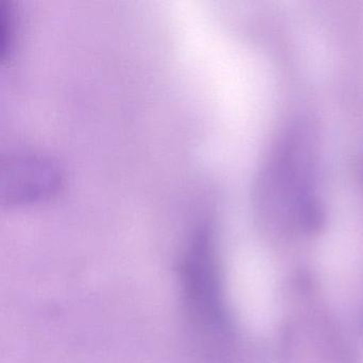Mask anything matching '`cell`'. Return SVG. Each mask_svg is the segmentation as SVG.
I'll use <instances>...</instances> for the list:
<instances>
[{"label":"cell","mask_w":363,"mask_h":363,"mask_svg":"<svg viewBox=\"0 0 363 363\" xmlns=\"http://www.w3.org/2000/svg\"><path fill=\"white\" fill-rule=\"evenodd\" d=\"M3 192L9 201H28L48 194L56 186L58 176L48 161L35 156L10 158L3 167Z\"/></svg>","instance_id":"cell-1"}]
</instances>
